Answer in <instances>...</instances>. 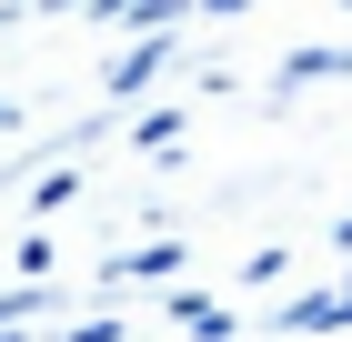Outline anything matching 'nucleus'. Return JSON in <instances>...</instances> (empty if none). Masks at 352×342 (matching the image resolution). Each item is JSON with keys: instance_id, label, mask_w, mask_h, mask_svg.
<instances>
[{"instance_id": "f257e3e1", "label": "nucleus", "mask_w": 352, "mask_h": 342, "mask_svg": "<svg viewBox=\"0 0 352 342\" xmlns=\"http://www.w3.org/2000/svg\"><path fill=\"white\" fill-rule=\"evenodd\" d=\"M141 272H182V242H151V252H121L111 282H141Z\"/></svg>"}, {"instance_id": "f03ea898", "label": "nucleus", "mask_w": 352, "mask_h": 342, "mask_svg": "<svg viewBox=\"0 0 352 342\" xmlns=\"http://www.w3.org/2000/svg\"><path fill=\"white\" fill-rule=\"evenodd\" d=\"M121 332H131V322H81L71 342H121Z\"/></svg>"}]
</instances>
